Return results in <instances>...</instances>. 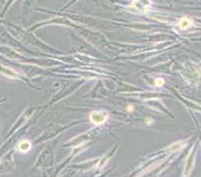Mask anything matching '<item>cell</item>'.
<instances>
[{"label": "cell", "instance_id": "obj_1", "mask_svg": "<svg viewBox=\"0 0 201 177\" xmlns=\"http://www.w3.org/2000/svg\"><path fill=\"white\" fill-rule=\"evenodd\" d=\"M131 7L141 13H147L151 7V0H134Z\"/></svg>", "mask_w": 201, "mask_h": 177}, {"label": "cell", "instance_id": "obj_2", "mask_svg": "<svg viewBox=\"0 0 201 177\" xmlns=\"http://www.w3.org/2000/svg\"><path fill=\"white\" fill-rule=\"evenodd\" d=\"M89 118H90L91 122H93L94 124L101 125L107 120L108 113L105 111H92Z\"/></svg>", "mask_w": 201, "mask_h": 177}, {"label": "cell", "instance_id": "obj_3", "mask_svg": "<svg viewBox=\"0 0 201 177\" xmlns=\"http://www.w3.org/2000/svg\"><path fill=\"white\" fill-rule=\"evenodd\" d=\"M193 163H194V154L190 153L187 158L186 165H185V171H184L185 176L189 175V173L191 172V170H192V168H193Z\"/></svg>", "mask_w": 201, "mask_h": 177}, {"label": "cell", "instance_id": "obj_4", "mask_svg": "<svg viewBox=\"0 0 201 177\" xmlns=\"http://www.w3.org/2000/svg\"><path fill=\"white\" fill-rule=\"evenodd\" d=\"M192 24H193V21L191 20V19L187 18V17L182 18V19H181V20L179 21V23H178L179 27L181 28V29H183V30L188 29L189 27L192 26Z\"/></svg>", "mask_w": 201, "mask_h": 177}, {"label": "cell", "instance_id": "obj_5", "mask_svg": "<svg viewBox=\"0 0 201 177\" xmlns=\"http://www.w3.org/2000/svg\"><path fill=\"white\" fill-rule=\"evenodd\" d=\"M30 148H31V143L29 140H22L18 144V149L21 152H27L28 150H30Z\"/></svg>", "mask_w": 201, "mask_h": 177}, {"label": "cell", "instance_id": "obj_6", "mask_svg": "<svg viewBox=\"0 0 201 177\" xmlns=\"http://www.w3.org/2000/svg\"><path fill=\"white\" fill-rule=\"evenodd\" d=\"M185 146V142L183 141H180V142H177V143H174L172 144L168 147V151L169 152H176V151H179L181 150L182 148Z\"/></svg>", "mask_w": 201, "mask_h": 177}, {"label": "cell", "instance_id": "obj_7", "mask_svg": "<svg viewBox=\"0 0 201 177\" xmlns=\"http://www.w3.org/2000/svg\"><path fill=\"white\" fill-rule=\"evenodd\" d=\"M164 84V80L162 78H157L155 79V85L156 86H162Z\"/></svg>", "mask_w": 201, "mask_h": 177}, {"label": "cell", "instance_id": "obj_8", "mask_svg": "<svg viewBox=\"0 0 201 177\" xmlns=\"http://www.w3.org/2000/svg\"><path fill=\"white\" fill-rule=\"evenodd\" d=\"M127 110H128L129 112H131V111L133 110V106H132V105H129V106H127Z\"/></svg>", "mask_w": 201, "mask_h": 177}]
</instances>
